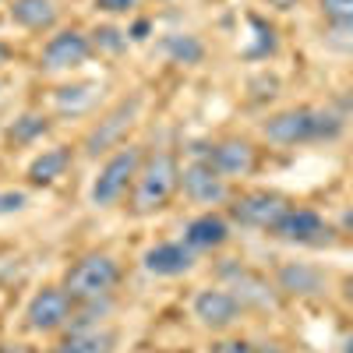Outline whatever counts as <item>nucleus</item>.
Listing matches in <instances>:
<instances>
[{
	"instance_id": "f257e3e1",
	"label": "nucleus",
	"mask_w": 353,
	"mask_h": 353,
	"mask_svg": "<svg viewBox=\"0 0 353 353\" xmlns=\"http://www.w3.org/2000/svg\"><path fill=\"white\" fill-rule=\"evenodd\" d=\"M176 188H181V163H176V156L166 149L145 156V163L134 176V188H131V212L152 216V212L166 209Z\"/></svg>"
},
{
	"instance_id": "f03ea898",
	"label": "nucleus",
	"mask_w": 353,
	"mask_h": 353,
	"mask_svg": "<svg viewBox=\"0 0 353 353\" xmlns=\"http://www.w3.org/2000/svg\"><path fill=\"white\" fill-rule=\"evenodd\" d=\"M261 134L272 145H304V141H325L343 134V121L329 110H311V106H293L283 113H272L261 124Z\"/></svg>"
},
{
	"instance_id": "7ed1b4c3",
	"label": "nucleus",
	"mask_w": 353,
	"mask_h": 353,
	"mask_svg": "<svg viewBox=\"0 0 353 353\" xmlns=\"http://www.w3.org/2000/svg\"><path fill=\"white\" fill-rule=\"evenodd\" d=\"M117 283H121V265H117V258L106 254V251L81 254L68 269V276H64V290H68V297L74 301V307L110 301Z\"/></svg>"
},
{
	"instance_id": "20e7f679",
	"label": "nucleus",
	"mask_w": 353,
	"mask_h": 353,
	"mask_svg": "<svg viewBox=\"0 0 353 353\" xmlns=\"http://www.w3.org/2000/svg\"><path fill=\"white\" fill-rule=\"evenodd\" d=\"M141 163H145L141 145H121V149H113L106 156V163L99 166L96 181H92V191H88L96 209H113V205H121V198L134 188V176H138Z\"/></svg>"
},
{
	"instance_id": "39448f33",
	"label": "nucleus",
	"mask_w": 353,
	"mask_h": 353,
	"mask_svg": "<svg viewBox=\"0 0 353 353\" xmlns=\"http://www.w3.org/2000/svg\"><path fill=\"white\" fill-rule=\"evenodd\" d=\"M138 110H141V96L134 92L131 99H121L110 113H103L99 121L92 124V131L85 134V156H92V159H99L103 152H110V149H121L124 145V134L131 131V124L138 121Z\"/></svg>"
},
{
	"instance_id": "423d86ee",
	"label": "nucleus",
	"mask_w": 353,
	"mask_h": 353,
	"mask_svg": "<svg viewBox=\"0 0 353 353\" xmlns=\"http://www.w3.org/2000/svg\"><path fill=\"white\" fill-rule=\"evenodd\" d=\"M290 209H293V205H290L279 191H248V194H241V198L230 201V219L241 223V226H248V230L272 233Z\"/></svg>"
},
{
	"instance_id": "0eeeda50",
	"label": "nucleus",
	"mask_w": 353,
	"mask_h": 353,
	"mask_svg": "<svg viewBox=\"0 0 353 353\" xmlns=\"http://www.w3.org/2000/svg\"><path fill=\"white\" fill-rule=\"evenodd\" d=\"M74 318V301L68 297L64 286H43L25 307V325L32 332H57Z\"/></svg>"
},
{
	"instance_id": "6e6552de",
	"label": "nucleus",
	"mask_w": 353,
	"mask_h": 353,
	"mask_svg": "<svg viewBox=\"0 0 353 353\" xmlns=\"http://www.w3.org/2000/svg\"><path fill=\"white\" fill-rule=\"evenodd\" d=\"M92 53V39L81 28H61L57 36H50V43L39 53V68L43 71H71L81 68Z\"/></svg>"
},
{
	"instance_id": "1a4fd4ad",
	"label": "nucleus",
	"mask_w": 353,
	"mask_h": 353,
	"mask_svg": "<svg viewBox=\"0 0 353 353\" xmlns=\"http://www.w3.org/2000/svg\"><path fill=\"white\" fill-rule=\"evenodd\" d=\"M279 241H286V244H304V248H321V244H332L336 241V233H332V226L321 219L314 209H293L283 216V223L272 230Z\"/></svg>"
},
{
	"instance_id": "9d476101",
	"label": "nucleus",
	"mask_w": 353,
	"mask_h": 353,
	"mask_svg": "<svg viewBox=\"0 0 353 353\" xmlns=\"http://www.w3.org/2000/svg\"><path fill=\"white\" fill-rule=\"evenodd\" d=\"M219 276L226 279V290L241 301V307H276V290L248 265L230 258L226 265H219Z\"/></svg>"
},
{
	"instance_id": "9b49d317",
	"label": "nucleus",
	"mask_w": 353,
	"mask_h": 353,
	"mask_svg": "<svg viewBox=\"0 0 353 353\" xmlns=\"http://www.w3.org/2000/svg\"><path fill=\"white\" fill-rule=\"evenodd\" d=\"M181 188L194 205H223L230 198L226 176L209 163V159H194L181 170Z\"/></svg>"
},
{
	"instance_id": "f8f14e48",
	"label": "nucleus",
	"mask_w": 353,
	"mask_h": 353,
	"mask_svg": "<svg viewBox=\"0 0 353 353\" xmlns=\"http://www.w3.org/2000/svg\"><path fill=\"white\" fill-rule=\"evenodd\" d=\"M191 307H194V318L201 321L205 329H212V332L230 329L233 321H237V318L244 314L241 301L233 297V293H230L226 286H209V290H198Z\"/></svg>"
},
{
	"instance_id": "ddd939ff",
	"label": "nucleus",
	"mask_w": 353,
	"mask_h": 353,
	"mask_svg": "<svg viewBox=\"0 0 353 353\" xmlns=\"http://www.w3.org/2000/svg\"><path fill=\"white\" fill-rule=\"evenodd\" d=\"M141 265H145V272H149V276H163V279L188 276L198 265V251L188 241H166V244H156V248L145 251Z\"/></svg>"
},
{
	"instance_id": "4468645a",
	"label": "nucleus",
	"mask_w": 353,
	"mask_h": 353,
	"mask_svg": "<svg viewBox=\"0 0 353 353\" xmlns=\"http://www.w3.org/2000/svg\"><path fill=\"white\" fill-rule=\"evenodd\" d=\"M194 159H209L226 181L230 176H248L254 170V145L248 138H226L209 149H194Z\"/></svg>"
},
{
	"instance_id": "2eb2a0df",
	"label": "nucleus",
	"mask_w": 353,
	"mask_h": 353,
	"mask_svg": "<svg viewBox=\"0 0 353 353\" xmlns=\"http://www.w3.org/2000/svg\"><path fill=\"white\" fill-rule=\"evenodd\" d=\"M117 332L106 325H71V332L57 343L50 353H113Z\"/></svg>"
},
{
	"instance_id": "dca6fc26",
	"label": "nucleus",
	"mask_w": 353,
	"mask_h": 353,
	"mask_svg": "<svg viewBox=\"0 0 353 353\" xmlns=\"http://www.w3.org/2000/svg\"><path fill=\"white\" fill-rule=\"evenodd\" d=\"M184 241L194 248V251H216L230 241V223L219 216V212H201L188 223L184 230Z\"/></svg>"
},
{
	"instance_id": "f3484780",
	"label": "nucleus",
	"mask_w": 353,
	"mask_h": 353,
	"mask_svg": "<svg viewBox=\"0 0 353 353\" xmlns=\"http://www.w3.org/2000/svg\"><path fill=\"white\" fill-rule=\"evenodd\" d=\"M71 166V145H53V149H43L32 163H28V184L36 188H50L57 184Z\"/></svg>"
},
{
	"instance_id": "a211bd4d",
	"label": "nucleus",
	"mask_w": 353,
	"mask_h": 353,
	"mask_svg": "<svg viewBox=\"0 0 353 353\" xmlns=\"http://www.w3.org/2000/svg\"><path fill=\"white\" fill-rule=\"evenodd\" d=\"M57 0H14L11 4V21L28 28V32H46L57 25Z\"/></svg>"
},
{
	"instance_id": "6ab92c4d",
	"label": "nucleus",
	"mask_w": 353,
	"mask_h": 353,
	"mask_svg": "<svg viewBox=\"0 0 353 353\" xmlns=\"http://www.w3.org/2000/svg\"><path fill=\"white\" fill-rule=\"evenodd\" d=\"M279 290L293 293V297H314V293L325 290V276H321L314 265L290 261V265H283V272H279Z\"/></svg>"
},
{
	"instance_id": "aec40b11",
	"label": "nucleus",
	"mask_w": 353,
	"mask_h": 353,
	"mask_svg": "<svg viewBox=\"0 0 353 353\" xmlns=\"http://www.w3.org/2000/svg\"><path fill=\"white\" fill-rule=\"evenodd\" d=\"M163 53L170 57L173 64L191 68V64H201L205 43L198 36H191V32H170V36H163Z\"/></svg>"
},
{
	"instance_id": "412c9836",
	"label": "nucleus",
	"mask_w": 353,
	"mask_h": 353,
	"mask_svg": "<svg viewBox=\"0 0 353 353\" xmlns=\"http://www.w3.org/2000/svg\"><path fill=\"white\" fill-rule=\"evenodd\" d=\"M46 131H50V117L46 113H21L18 121L8 128V141L11 145H32Z\"/></svg>"
},
{
	"instance_id": "4be33fe9",
	"label": "nucleus",
	"mask_w": 353,
	"mask_h": 353,
	"mask_svg": "<svg viewBox=\"0 0 353 353\" xmlns=\"http://www.w3.org/2000/svg\"><path fill=\"white\" fill-rule=\"evenodd\" d=\"M96 92H99L96 85H64V88H57V110L85 113L88 106L96 103Z\"/></svg>"
},
{
	"instance_id": "5701e85b",
	"label": "nucleus",
	"mask_w": 353,
	"mask_h": 353,
	"mask_svg": "<svg viewBox=\"0 0 353 353\" xmlns=\"http://www.w3.org/2000/svg\"><path fill=\"white\" fill-rule=\"evenodd\" d=\"M325 46L336 50V53H343V57H353V18L350 21H329Z\"/></svg>"
},
{
	"instance_id": "b1692460",
	"label": "nucleus",
	"mask_w": 353,
	"mask_h": 353,
	"mask_svg": "<svg viewBox=\"0 0 353 353\" xmlns=\"http://www.w3.org/2000/svg\"><path fill=\"white\" fill-rule=\"evenodd\" d=\"M92 46L110 50V53H121L128 46V32H121V28H96V32H92Z\"/></svg>"
},
{
	"instance_id": "393cba45",
	"label": "nucleus",
	"mask_w": 353,
	"mask_h": 353,
	"mask_svg": "<svg viewBox=\"0 0 353 353\" xmlns=\"http://www.w3.org/2000/svg\"><path fill=\"white\" fill-rule=\"evenodd\" d=\"M318 8L329 21H350L353 18V0H318Z\"/></svg>"
},
{
	"instance_id": "a878e982",
	"label": "nucleus",
	"mask_w": 353,
	"mask_h": 353,
	"mask_svg": "<svg viewBox=\"0 0 353 353\" xmlns=\"http://www.w3.org/2000/svg\"><path fill=\"white\" fill-rule=\"evenodd\" d=\"M28 205V194L25 191H0V216H14Z\"/></svg>"
},
{
	"instance_id": "bb28decb",
	"label": "nucleus",
	"mask_w": 353,
	"mask_h": 353,
	"mask_svg": "<svg viewBox=\"0 0 353 353\" xmlns=\"http://www.w3.org/2000/svg\"><path fill=\"white\" fill-rule=\"evenodd\" d=\"M92 4L103 14H131L138 8V0H92Z\"/></svg>"
},
{
	"instance_id": "cd10ccee",
	"label": "nucleus",
	"mask_w": 353,
	"mask_h": 353,
	"mask_svg": "<svg viewBox=\"0 0 353 353\" xmlns=\"http://www.w3.org/2000/svg\"><path fill=\"white\" fill-rule=\"evenodd\" d=\"M212 353H261V350L251 346V343H244V339H226V343H219Z\"/></svg>"
},
{
	"instance_id": "c85d7f7f",
	"label": "nucleus",
	"mask_w": 353,
	"mask_h": 353,
	"mask_svg": "<svg viewBox=\"0 0 353 353\" xmlns=\"http://www.w3.org/2000/svg\"><path fill=\"white\" fill-rule=\"evenodd\" d=\"M149 32H152V21H149V18H138V21L128 28V39H131V43H145V39H149Z\"/></svg>"
},
{
	"instance_id": "c756f323",
	"label": "nucleus",
	"mask_w": 353,
	"mask_h": 353,
	"mask_svg": "<svg viewBox=\"0 0 353 353\" xmlns=\"http://www.w3.org/2000/svg\"><path fill=\"white\" fill-rule=\"evenodd\" d=\"M0 353H32V346H25V343H4V346H0Z\"/></svg>"
},
{
	"instance_id": "7c9ffc66",
	"label": "nucleus",
	"mask_w": 353,
	"mask_h": 353,
	"mask_svg": "<svg viewBox=\"0 0 353 353\" xmlns=\"http://www.w3.org/2000/svg\"><path fill=\"white\" fill-rule=\"evenodd\" d=\"M343 293H346V301H350V304H353V276H350V279H346V283H343Z\"/></svg>"
},
{
	"instance_id": "2f4dec72",
	"label": "nucleus",
	"mask_w": 353,
	"mask_h": 353,
	"mask_svg": "<svg viewBox=\"0 0 353 353\" xmlns=\"http://www.w3.org/2000/svg\"><path fill=\"white\" fill-rule=\"evenodd\" d=\"M8 57H11V50H8V43H0V64H4V61H8Z\"/></svg>"
},
{
	"instance_id": "473e14b6",
	"label": "nucleus",
	"mask_w": 353,
	"mask_h": 353,
	"mask_svg": "<svg viewBox=\"0 0 353 353\" xmlns=\"http://www.w3.org/2000/svg\"><path fill=\"white\" fill-rule=\"evenodd\" d=\"M343 353H353V339H350V343H346V350H343Z\"/></svg>"
}]
</instances>
